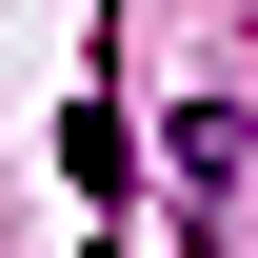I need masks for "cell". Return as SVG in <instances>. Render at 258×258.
Instances as JSON below:
<instances>
[{"label": "cell", "mask_w": 258, "mask_h": 258, "mask_svg": "<svg viewBox=\"0 0 258 258\" xmlns=\"http://www.w3.org/2000/svg\"><path fill=\"white\" fill-rule=\"evenodd\" d=\"M179 258H258V99L179 119Z\"/></svg>", "instance_id": "cell-1"}]
</instances>
